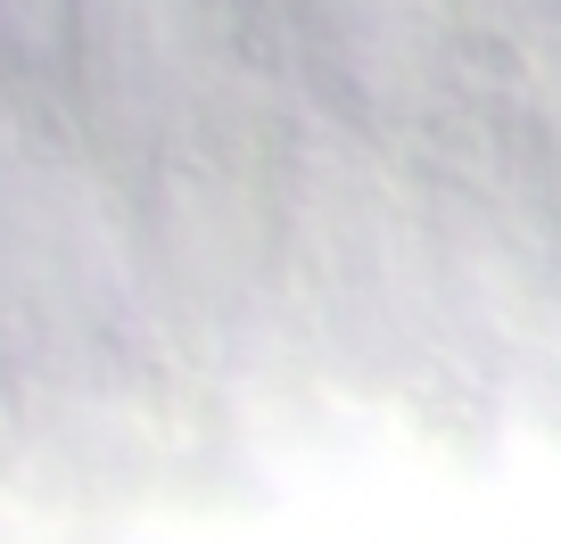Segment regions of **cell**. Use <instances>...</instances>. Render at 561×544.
Wrapping results in <instances>:
<instances>
[{"label":"cell","instance_id":"cell-1","mask_svg":"<svg viewBox=\"0 0 561 544\" xmlns=\"http://www.w3.org/2000/svg\"><path fill=\"white\" fill-rule=\"evenodd\" d=\"M331 91L364 124H430L455 100V0H298Z\"/></svg>","mask_w":561,"mask_h":544},{"label":"cell","instance_id":"cell-2","mask_svg":"<svg viewBox=\"0 0 561 544\" xmlns=\"http://www.w3.org/2000/svg\"><path fill=\"white\" fill-rule=\"evenodd\" d=\"M528 190H537V215L561 240V58H545L537 83H528Z\"/></svg>","mask_w":561,"mask_h":544}]
</instances>
